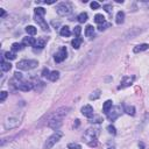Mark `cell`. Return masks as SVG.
I'll list each match as a JSON object with an SVG mask.
<instances>
[{"label": "cell", "instance_id": "cell-1", "mask_svg": "<svg viewBox=\"0 0 149 149\" xmlns=\"http://www.w3.org/2000/svg\"><path fill=\"white\" fill-rule=\"evenodd\" d=\"M69 111H70V107H59V108H57L52 114L49 115V118H48V126L50 128L55 129V130L57 128H59L62 126L63 119L68 115Z\"/></svg>", "mask_w": 149, "mask_h": 149}, {"label": "cell", "instance_id": "cell-2", "mask_svg": "<svg viewBox=\"0 0 149 149\" xmlns=\"http://www.w3.org/2000/svg\"><path fill=\"white\" fill-rule=\"evenodd\" d=\"M98 134H99V128H89L85 130L83 135V140L90 146V147H96L98 144Z\"/></svg>", "mask_w": 149, "mask_h": 149}, {"label": "cell", "instance_id": "cell-3", "mask_svg": "<svg viewBox=\"0 0 149 149\" xmlns=\"http://www.w3.org/2000/svg\"><path fill=\"white\" fill-rule=\"evenodd\" d=\"M37 65H39V62L35 61V59H21V61L18 62L17 68L19 70H26V71H28V70H32V69L36 68Z\"/></svg>", "mask_w": 149, "mask_h": 149}, {"label": "cell", "instance_id": "cell-4", "mask_svg": "<svg viewBox=\"0 0 149 149\" xmlns=\"http://www.w3.org/2000/svg\"><path fill=\"white\" fill-rule=\"evenodd\" d=\"M63 137V133L62 132H59V130H55L49 137H48V140H47V142H46V149H51Z\"/></svg>", "mask_w": 149, "mask_h": 149}, {"label": "cell", "instance_id": "cell-5", "mask_svg": "<svg viewBox=\"0 0 149 149\" xmlns=\"http://www.w3.org/2000/svg\"><path fill=\"white\" fill-rule=\"evenodd\" d=\"M71 11H72V7H71V5L69 3H61V4H58L56 6V12L61 17L69 15L71 13Z\"/></svg>", "mask_w": 149, "mask_h": 149}, {"label": "cell", "instance_id": "cell-6", "mask_svg": "<svg viewBox=\"0 0 149 149\" xmlns=\"http://www.w3.org/2000/svg\"><path fill=\"white\" fill-rule=\"evenodd\" d=\"M121 113H122L121 106H113L111 108V111L107 113V118H108L110 121H114V120H117L121 115Z\"/></svg>", "mask_w": 149, "mask_h": 149}, {"label": "cell", "instance_id": "cell-7", "mask_svg": "<svg viewBox=\"0 0 149 149\" xmlns=\"http://www.w3.org/2000/svg\"><path fill=\"white\" fill-rule=\"evenodd\" d=\"M66 55H68V50H66V48L65 47H61L59 48V50L55 54V62L56 63H61V62H63L65 58H66Z\"/></svg>", "mask_w": 149, "mask_h": 149}, {"label": "cell", "instance_id": "cell-8", "mask_svg": "<svg viewBox=\"0 0 149 149\" xmlns=\"http://www.w3.org/2000/svg\"><path fill=\"white\" fill-rule=\"evenodd\" d=\"M20 125V120L18 118H7L4 126L5 128L8 130V129H13V128H17L18 126Z\"/></svg>", "mask_w": 149, "mask_h": 149}, {"label": "cell", "instance_id": "cell-9", "mask_svg": "<svg viewBox=\"0 0 149 149\" xmlns=\"http://www.w3.org/2000/svg\"><path fill=\"white\" fill-rule=\"evenodd\" d=\"M35 21H36V22H37V25L42 28V30H44V32H48V30H49L48 23L46 22V20H44V15H43V14H35Z\"/></svg>", "mask_w": 149, "mask_h": 149}, {"label": "cell", "instance_id": "cell-10", "mask_svg": "<svg viewBox=\"0 0 149 149\" xmlns=\"http://www.w3.org/2000/svg\"><path fill=\"white\" fill-rule=\"evenodd\" d=\"M134 79H135V77H128V76H125V77L122 78V81H121L120 85L118 86V90H121V89H125V88L130 86V85L133 84Z\"/></svg>", "mask_w": 149, "mask_h": 149}, {"label": "cell", "instance_id": "cell-11", "mask_svg": "<svg viewBox=\"0 0 149 149\" xmlns=\"http://www.w3.org/2000/svg\"><path fill=\"white\" fill-rule=\"evenodd\" d=\"M82 114L86 118H92L93 117V107L91 105H85L82 107Z\"/></svg>", "mask_w": 149, "mask_h": 149}, {"label": "cell", "instance_id": "cell-12", "mask_svg": "<svg viewBox=\"0 0 149 149\" xmlns=\"http://www.w3.org/2000/svg\"><path fill=\"white\" fill-rule=\"evenodd\" d=\"M33 88H34V85L30 82H20L19 83V86H18L19 90L25 91V92H28V91L33 90Z\"/></svg>", "mask_w": 149, "mask_h": 149}, {"label": "cell", "instance_id": "cell-13", "mask_svg": "<svg viewBox=\"0 0 149 149\" xmlns=\"http://www.w3.org/2000/svg\"><path fill=\"white\" fill-rule=\"evenodd\" d=\"M148 49H149V44H147V43H142V44H137L136 47H134L133 51H134L135 54H139V52L146 51V50H148Z\"/></svg>", "mask_w": 149, "mask_h": 149}, {"label": "cell", "instance_id": "cell-14", "mask_svg": "<svg viewBox=\"0 0 149 149\" xmlns=\"http://www.w3.org/2000/svg\"><path fill=\"white\" fill-rule=\"evenodd\" d=\"M36 41H37V40H35L34 37L27 36V37H23V39H22V44H23V46H32V47H35Z\"/></svg>", "mask_w": 149, "mask_h": 149}, {"label": "cell", "instance_id": "cell-15", "mask_svg": "<svg viewBox=\"0 0 149 149\" xmlns=\"http://www.w3.org/2000/svg\"><path fill=\"white\" fill-rule=\"evenodd\" d=\"M82 43H83V39L82 37H74L71 41V44H72L73 49H79V47L82 46Z\"/></svg>", "mask_w": 149, "mask_h": 149}, {"label": "cell", "instance_id": "cell-16", "mask_svg": "<svg viewBox=\"0 0 149 149\" xmlns=\"http://www.w3.org/2000/svg\"><path fill=\"white\" fill-rule=\"evenodd\" d=\"M113 107V104H112V100H106L104 103V106H103V112L107 115V113L111 111V108Z\"/></svg>", "mask_w": 149, "mask_h": 149}, {"label": "cell", "instance_id": "cell-17", "mask_svg": "<svg viewBox=\"0 0 149 149\" xmlns=\"http://www.w3.org/2000/svg\"><path fill=\"white\" fill-rule=\"evenodd\" d=\"M85 35H86V37H93L95 36V27L93 26H91V25H89V26H86V28H85Z\"/></svg>", "mask_w": 149, "mask_h": 149}, {"label": "cell", "instance_id": "cell-18", "mask_svg": "<svg viewBox=\"0 0 149 149\" xmlns=\"http://www.w3.org/2000/svg\"><path fill=\"white\" fill-rule=\"evenodd\" d=\"M123 21H125V13H123L122 11H119V12L117 13L115 22H117L118 25H121V23H123Z\"/></svg>", "mask_w": 149, "mask_h": 149}, {"label": "cell", "instance_id": "cell-19", "mask_svg": "<svg viewBox=\"0 0 149 149\" xmlns=\"http://www.w3.org/2000/svg\"><path fill=\"white\" fill-rule=\"evenodd\" d=\"M61 36H64V37H69L71 35V32H70V28L68 26H63L61 28V32H59Z\"/></svg>", "mask_w": 149, "mask_h": 149}, {"label": "cell", "instance_id": "cell-20", "mask_svg": "<svg viewBox=\"0 0 149 149\" xmlns=\"http://www.w3.org/2000/svg\"><path fill=\"white\" fill-rule=\"evenodd\" d=\"M95 22L98 23L99 26L103 25V23H105V22H106L105 17H104L103 14H96V17H95Z\"/></svg>", "mask_w": 149, "mask_h": 149}, {"label": "cell", "instance_id": "cell-21", "mask_svg": "<svg viewBox=\"0 0 149 149\" xmlns=\"http://www.w3.org/2000/svg\"><path fill=\"white\" fill-rule=\"evenodd\" d=\"M11 69H12V64L10 62H5V59L3 58V61H1V70L4 72H6V71H10Z\"/></svg>", "mask_w": 149, "mask_h": 149}, {"label": "cell", "instance_id": "cell-22", "mask_svg": "<svg viewBox=\"0 0 149 149\" xmlns=\"http://www.w3.org/2000/svg\"><path fill=\"white\" fill-rule=\"evenodd\" d=\"M88 19H89V15H88V13H85V12L81 13V14L77 17V20H78V22H79V23H84V22H86V21H88Z\"/></svg>", "mask_w": 149, "mask_h": 149}, {"label": "cell", "instance_id": "cell-23", "mask_svg": "<svg viewBox=\"0 0 149 149\" xmlns=\"http://www.w3.org/2000/svg\"><path fill=\"white\" fill-rule=\"evenodd\" d=\"M48 78H49L51 82H56V81L59 78V72H58V71H56V70H55V71H51Z\"/></svg>", "mask_w": 149, "mask_h": 149}, {"label": "cell", "instance_id": "cell-24", "mask_svg": "<svg viewBox=\"0 0 149 149\" xmlns=\"http://www.w3.org/2000/svg\"><path fill=\"white\" fill-rule=\"evenodd\" d=\"M23 44L22 43H18V42H15V43H13L12 44V50L15 52V51H20V50H22L23 49Z\"/></svg>", "mask_w": 149, "mask_h": 149}, {"label": "cell", "instance_id": "cell-25", "mask_svg": "<svg viewBox=\"0 0 149 149\" xmlns=\"http://www.w3.org/2000/svg\"><path fill=\"white\" fill-rule=\"evenodd\" d=\"M36 32H37V29H36L34 26H27V27H26V33H27L28 35H35Z\"/></svg>", "mask_w": 149, "mask_h": 149}, {"label": "cell", "instance_id": "cell-26", "mask_svg": "<svg viewBox=\"0 0 149 149\" xmlns=\"http://www.w3.org/2000/svg\"><path fill=\"white\" fill-rule=\"evenodd\" d=\"M44 46H46V40H44V39H39V40L36 41V44H35V47H36V48H39V49H43V48H44Z\"/></svg>", "mask_w": 149, "mask_h": 149}, {"label": "cell", "instance_id": "cell-27", "mask_svg": "<svg viewBox=\"0 0 149 149\" xmlns=\"http://www.w3.org/2000/svg\"><path fill=\"white\" fill-rule=\"evenodd\" d=\"M125 112L128 115H134L135 114V107L134 106H125Z\"/></svg>", "mask_w": 149, "mask_h": 149}, {"label": "cell", "instance_id": "cell-28", "mask_svg": "<svg viewBox=\"0 0 149 149\" xmlns=\"http://www.w3.org/2000/svg\"><path fill=\"white\" fill-rule=\"evenodd\" d=\"M4 57L7 58V59H15L17 58V54L14 51H7V52H5Z\"/></svg>", "mask_w": 149, "mask_h": 149}, {"label": "cell", "instance_id": "cell-29", "mask_svg": "<svg viewBox=\"0 0 149 149\" xmlns=\"http://www.w3.org/2000/svg\"><path fill=\"white\" fill-rule=\"evenodd\" d=\"M100 97V90H96V91H93L91 95H90V99L91 100H96V99H98Z\"/></svg>", "mask_w": 149, "mask_h": 149}, {"label": "cell", "instance_id": "cell-30", "mask_svg": "<svg viewBox=\"0 0 149 149\" xmlns=\"http://www.w3.org/2000/svg\"><path fill=\"white\" fill-rule=\"evenodd\" d=\"M81 33H82V27L81 26H76V27L73 28V35L76 36V37H79Z\"/></svg>", "mask_w": 149, "mask_h": 149}, {"label": "cell", "instance_id": "cell-31", "mask_svg": "<svg viewBox=\"0 0 149 149\" xmlns=\"http://www.w3.org/2000/svg\"><path fill=\"white\" fill-rule=\"evenodd\" d=\"M68 149H82V146L78 143H69L68 144Z\"/></svg>", "mask_w": 149, "mask_h": 149}, {"label": "cell", "instance_id": "cell-32", "mask_svg": "<svg viewBox=\"0 0 149 149\" xmlns=\"http://www.w3.org/2000/svg\"><path fill=\"white\" fill-rule=\"evenodd\" d=\"M34 13L35 14H43V15H46V10L43 7H36L34 10Z\"/></svg>", "mask_w": 149, "mask_h": 149}, {"label": "cell", "instance_id": "cell-33", "mask_svg": "<svg viewBox=\"0 0 149 149\" xmlns=\"http://www.w3.org/2000/svg\"><path fill=\"white\" fill-rule=\"evenodd\" d=\"M107 130H108V133L112 134V135H115V134H117V129H115V127H114L113 125H108V126H107Z\"/></svg>", "mask_w": 149, "mask_h": 149}, {"label": "cell", "instance_id": "cell-34", "mask_svg": "<svg viewBox=\"0 0 149 149\" xmlns=\"http://www.w3.org/2000/svg\"><path fill=\"white\" fill-rule=\"evenodd\" d=\"M108 27H111V23H110V22H105V23H103V25H100V26L98 27V30L103 32V30H105V29L108 28Z\"/></svg>", "mask_w": 149, "mask_h": 149}, {"label": "cell", "instance_id": "cell-35", "mask_svg": "<svg viewBox=\"0 0 149 149\" xmlns=\"http://www.w3.org/2000/svg\"><path fill=\"white\" fill-rule=\"evenodd\" d=\"M91 123H99V122H101L103 121V119L100 118V117H96L95 119L93 118H90V120H89Z\"/></svg>", "mask_w": 149, "mask_h": 149}, {"label": "cell", "instance_id": "cell-36", "mask_svg": "<svg viewBox=\"0 0 149 149\" xmlns=\"http://www.w3.org/2000/svg\"><path fill=\"white\" fill-rule=\"evenodd\" d=\"M7 96H8V93H7L6 91H1V93H0V101L4 103L5 99L7 98Z\"/></svg>", "mask_w": 149, "mask_h": 149}, {"label": "cell", "instance_id": "cell-37", "mask_svg": "<svg viewBox=\"0 0 149 149\" xmlns=\"http://www.w3.org/2000/svg\"><path fill=\"white\" fill-rule=\"evenodd\" d=\"M13 78H15L17 81H22V73L21 72H19V71H17V72H14V77Z\"/></svg>", "mask_w": 149, "mask_h": 149}, {"label": "cell", "instance_id": "cell-38", "mask_svg": "<svg viewBox=\"0 0 149 149\" xmlns=\"http://www.w3.org/2000/svg\"><path fill=\"white\" fill-rule=\"evenodd\" d=\"M103 8H104L107 13H111V12H112V5H111V4H106V5H104V6H103Z\"/></svg>", "mask_w": 149, "mask_h": 149}, {"label": "cell", "instance_id": "cell-39", "mask_svg": "<svg viewBox=\"0 0 149 149\" xmlns=\"http://www.w3.org/2000/svg\"><path fill=\"white\" fill-rule=\"evenodd\" d=\"M99 7H100L99 3H97V1H92V3H91V8H92V10H98Z\"/></svg>", "mask_w": 149, "mask_h": 149}, {"label": "cell", "instance_id": "cell-40", "mask_svg": "<svg viewBox=\"0 0 149 149\" xmlns=\"http://www.w3.org/2000/svg\"><path fill=\"white\" fill-rule=\"evenodd\" d=\"M49 74H50V71H49L47 68H44V69L42 70V76H43V77H49Z\"/></svg>", "mask_w": 149, "mask_h": 149}, {"label": "cell", "instance_id": "cell-41", "mask_svg": "<svg viewBox=\"0 0 149 149\" xmlns=\"http://www.w3.org/2000/svg\"><path fill=\"white\" fill-rule=\"evenodd\" d=\"M5 15H6V12H5V10H4V8H0V18L3 19Z\"/></svg>", "mask_w": 149, "mask_h": 149}, {"label": "cell", "instance_id": "cell-42", "mask_svg": "<svg viewBox=\"0 0 149 149\" xmlns=\"http://www.w3.org/2000/svg\"><path fill=\"white\" fill-rule=\"evenodd\" d=\"M51 23H52V26H54V27H57V26H59V22H55V21H52Z\"/></svg>", "mask_w": 149, "mask_h": 149}, {"label": "cell", "instance_id": "cell-43", "mask_svg": "<svg viewBox=\"0 0 149 149\" xmlns=\"http://www.w3.org/2000/svg\"><path fill=\"white\" fill-rule=\"evenodd\" d=\"M139 146H140V147H141V148H142V149H143V148H144V144H143V143H142V142H140V143H139Z\"/></svg>", "mask_w": 149, "mask_h": 149}, {"label": "cell", "instance_id": "cell-44", "mask_svg": "<svg viewBox=\"0 0 149 149\" xmlns=\"http://www.w3.org/2000/svg\"><path fill=\"white\" fill-rule=\"evenodd\" d=\"M107 149H115V148H114V147H108Z\"/></svg>", "mask_w": 149, "mask_h": 149}]
</instances>
